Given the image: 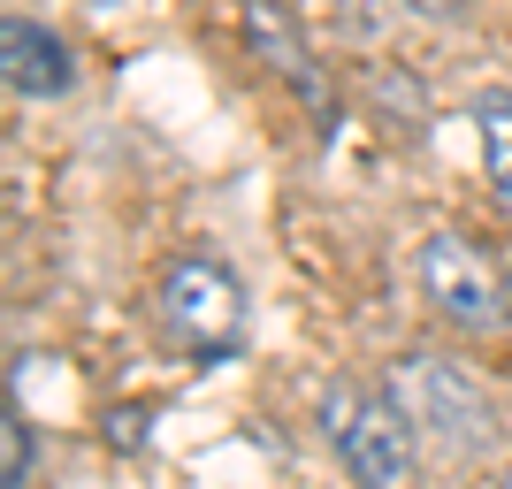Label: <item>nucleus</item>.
<instances>
[{"label": "nucleus", "instance_id": "nucleus-1", "mask_svg": "<svg viewBox=\"0 0 512 489\" xmlns=\"http://www.w3.org/2000/svg\"><path fill=\"white\" fill-rule=\"evenodd\" d=\"M390 405L413 421V436L421 444H436L444 459H482V451L497 444V405L490 390L474 383L459 360H444V352H398L383 375Z\"/></svg>", "mask_w": 512, "mask_h": 489}, {"label": "nucleus", "instance_id": "nucleus-2", "mask_svg": "<svg viewBox=\"0 0 512 489\" xmlns=\"http://www.w3.org/2000/svg\"><path fill=\"white\" fill-rule=\"evenodd\" d=\"M321 428H329L344 474L360 489H421V436H413V421L390 405V390L329 383L321 390Z\"/></svg>", "mask_w": 512, "mask_h": 489}, {"label": "nucleus", "instance_id": "nucleus-3", "mask_svg": "<svg viewBox=\"0 0 512 489\" xmlns=\"http://www.w3.org/2000/svg\"><path fill=\"white\" fill-rule=\"evenodd\" d=\"M161 329H169L184 352H199V360L237 352V344H245V283H237L230 260L176 253L169 276H161Z\"/></svg>", "mask_w": 512, "mask_h": 489}, {"label": "nucleus", "instance_id": "nucleus-4", "mask_svg": "<svg viewBox=\"0 0 512 489\" xmlns=\"http://www.w3.org/2000/svg\"><path fill=\"white\" fill-rule=\"evenodd\" d=\"M421 298L436 306V314L459 329V337H497L512 321V283L505 268H497L482 245H467V237L436 230L421 245Z\"/></svg>", "mask_w": 512, "mask_h": 489}, {"label": "nucleus", "instance_id": "nucleus-5", "mask_svg": "<svg viewBox=\"0 0 512 489\" xmlns=\"http://www.w3.org/2000/svg\"><path fill=\"white\" fill-rule=\"evenodd\" d=\"M0 62H8V85H16L23 100H54V92H69V77H77V69H69V46L31 16L0 23Z\"/></svg>", "mask_w": 512, "mask_h": 489}, {"label": "nucleus", "instance_id": "nucleus-6", "mask_svg": "<svg viewBox=\"0 0 512 489\" xmlns=\"http://www.w3.org/2000/svg\"><path fill=\"white\" fill-rule=\"evenodd\" d=\"M474 130H482V169H490L497 199L512 207V92H482L474 100Z\"/></svg>", "mask_w": 512, "mask_h": 489}, {"label": "nucleus", "instance_id": "nucleus-7", "mask_svg": "<svg viewBox=\"0 0 512 489\" xmlns=\"http://www.w3.org/2000/svg\"><path fill=\"white\" fill-rule=\"evenodd\" d=\"M0 482H8V489L31 482V428H23V413L0 421Z\"/></svg>", "mask_w": 512, "mask_h": 489}, {"label": "nucleus", "instance_id": "nucleus-8", "mask_svg": "<svg viewBox=\"0 0 512 489\" xmlns=\"http://www.w3.org/2000/svg\"><path fill=\"white\" fill-rule=\"evenodd\" d=\"M497 489H512V474H505V482H497Z\"/></svg>", "mask_w": 512, "mask_h": 489}]
</instances>
